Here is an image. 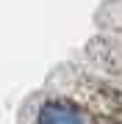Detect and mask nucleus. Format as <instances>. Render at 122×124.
<instances>
[{"instance_id": "obj_1", "label": "nucleus", "mask_w": 122, "mask_h": 124, "mask_svg": "<svg viewBox=\"0 0 122 124\" xmlns=\"http://www.w3.org/2000/svg\"><path fill=\"white\" fill-rule=\"evenodd\" d=\"M39 124H86L83 113L78 110L75 105L64 99H47L45 105L39 108V116H36Z\"/></svg>"}]
</instances>
